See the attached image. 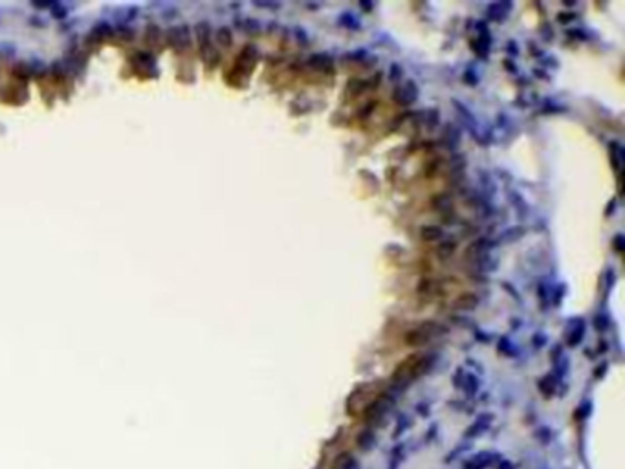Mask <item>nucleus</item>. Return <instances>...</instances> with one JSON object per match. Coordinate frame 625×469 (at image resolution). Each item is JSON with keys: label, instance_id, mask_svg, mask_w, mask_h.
<instances>
[{"label": "nucleus", "instance_id": "20e7f679", "mask_svg": "<svg viewBox=\"0 0 625 469\" xmlns=\"http://www.w3.org/2000/svg\"><path fill=\"white\" fill-rule=\"evenodd\" d=\"M479 305V297L475 293H462L458 299L455 301V308L458 310H473Z\"/></svg>", "mask_w": 625, "mask_h": 469}, {"label": "nucleus", "instance_id": "0eeeda50", "mask_svg": "<svg viewBox=\"0 0 625 469\" xmlns=\"http://www.w3.org/2000/svg\"><path fill=\"white\" fill-rule=\"evenodd\" d=\"M453 253H455V244H453V242H446V244H442V246L437 250L438 259H444V260L449 259Z\"/></svg>", "mask_w": 625, "mask_h": 469}, {"label": "nucleus", "instance_id": "39448f33", "mask_svg": "<svg viewBox=\"0 0 625 469\" xmlns=\"http://www.w3.org/2000/svg\"><path fill=\"white\" fill-rule=\"evenodd\" d=\"M310 63H312L314 68L321 70V72L334 73V63H332L330 57H327V55H314V57L310 59Z\"/></svg>", "mask_w": 625, "mask_h": 469}, {"label": "nucleus", "instance_id": "f03ea898", "mask_svg": "<svg viewBox=\"0 0 625 469\" xmlns=\"http://www.w3.org/2000/svg\"><path fill=\"white\" fill-rule=\"evenodd\" d=\"M425 367H427V360H425L424 355L413 354V355H409L405 361L400 363L396 374H394V379H402V381H405V379L416 378V376H418V374L422 372Z\"/></svg>", "mask_w": 625, "mask_h": 469}, {"label": "nucleus", "instance_id": "7ed1b4c3", "mask_svg": "<svg viewBox=\"0 0 625 469\" xmlns=\"http://www.w3.org/2000/svg\"><path fill=\"white\" fill-rule=\"evenodd\" d=\"M416 94H418V92H416L415 85H413V82H407L405 87L398 88L396 94H394V97H396L398 103H402V105H409V103H413V101L416 99Z\"/></svg>", "mask_w": 625, "mask_h": 469}, {"label": "nucleus", "instance_id": "423d86ee", "mask_svg": "<svg viewBox=\"0 0 625 469\" xmlns=\"http://www.w3.org/2000/svg\"><path fill=\"white\" fill-rule=\"evenodd\" d=\"M442 229L437 228V226H422L420 228V237L424 238L425 242H434V240H440L442 238Z\"/></svg>", "mask_w": 625, "mask_h": 469}, {"label": "nucleus", "instance_id": "f257e3e1", "mask_svg": "<svg viewBox=\"0 0 625 469\" xmlns=\"http://www.w3.org/2000/svg\"><path fill=\"white\" fill-rule=\"evenodd\" d=\"M444 328L437 323V321H425L422 323L420 326L413 328L411 332L407 334L405 337V343L409 346H422L425 345L427 341H431L433 337H437L438 334H442Z\"/></svg>", "mask_w": 625, "mask_h": 469}]
</instances>
